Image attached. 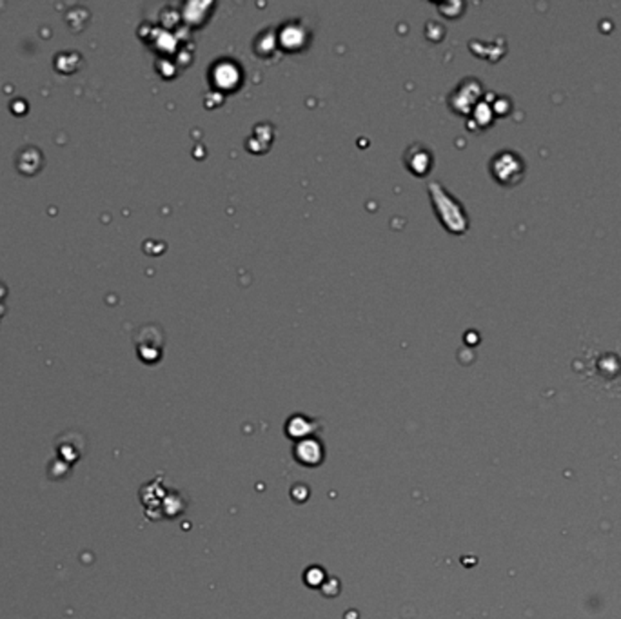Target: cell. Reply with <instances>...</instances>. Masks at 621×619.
Here are the masks:
<instances>
[{"label":"cell","mask_w":621,"mask_h":619,"mask_svg":"<svg viewBox=\"0 0 621 619\" xmlns=\"http://www.w3.org/2000/svg\"><path fill=\"white\" fill-rule=\"evenodd\" d=\"M490 175L494 180L505 188L518 185L523 180L525 160L521 155L515 151H501L494 155L490 160Z\"/></svg>","instance_id":"1"},{"label":"cell","mask_w":621,"mask_h":619,"mask_svg":"<svg viewBox=\"0 0 621 619\" xmlns=\"http://www.w3.org/2000/svg\"><path fill=\"white\" fill-rule=\"evenodd\" d=\"M433 199H434V207L438 211L440 220H443V223L447 225L451 231L454 233H464L467 229V216H465V211L462 209L456 200L443 191L442 185L438 183H433Z\"/></svg>","instance_id":"2"},{"label":"cell","mask_w":621,"mask_h":619,"mask_svg":"<svg viewBox=\"0 0 621 619\" xmlns=\"http://www.w3.org/2000/svg\"><path fill=\"white\" fill-rule=\"evenodd\" d=\"M479 95H482V84H479L476 78H467L458 86V89L453 93L451 97V106H453L454 111L458 113H468L471 109H474V104L478 102Z\"/></svg>","instance_id":"3"}]
</instances>
